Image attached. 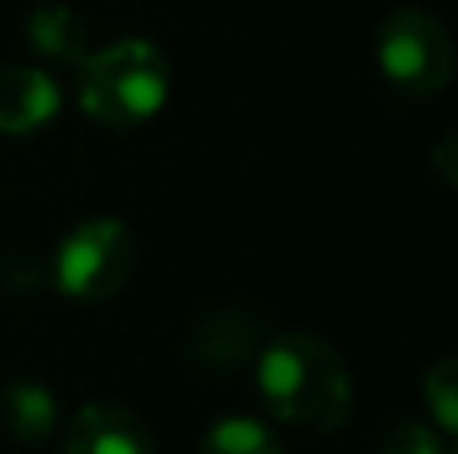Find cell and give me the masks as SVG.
<instances>
[{"mask_svg": "<svg viewBox=\"0 0 458 454\" xmlns=\"http://www.w3.org/2000/svg\"><path fill=\"white\" fill-rule=\"evenodd\" d=\"M61 423V407H56L53 391L32 378H16L0 391V426L24 447H37Z\"/></svg>", "mask_w": 458, "mask_h": 454, "instance_id": "8", "label": "cell"}, {"mask_svg": "<svg viewBox=\"0 0 458 454\" xmlns=\"http://www.w3.org/2000/svg\"><path fill=\"white\" fill-rule=\"evenodd\" d=\"M378 69L411 101H430L454 77V40L435 13L398 8L378 29Z\"/></svg>", "mask_w": 458, "mask_h": 454, "instance_id": "4", "label": "cell"}, {"mask_svg": "<svg viewBox=\"0 0 458 454\" xmlns=\"http://www.w3.org/2000/svg\"><path fill=\"white\" fill-rule=\"evenodd\" d=\"M382 454H446V447L427 423H398L382 439Z\"/></svg>", "mask_w": 458, "mask_h": 454, "instance_id": "12", "label": "cell"}, {"mask_svg": "<svg viewBox=\"0 0 458 454\" xmlns=\"http://www.w3.org/2000/svg\"><path fill=\"white\" fill-rule=\"evenodd\" d=\"M137 270V241L117 217L72 225L53 254V286L72 302H109Z\"/></svg>", "mask_w": 458, "mask_h": 454, "instance_id": "3", "label": "cell"}, {"mask_svg": "<svg viewBox=\"0 0 458 454\" xmlns=\"http://www.w3.org/2000/svg\"><path fill=\"white\" fill-rule=\"evenodd\" d=\"M77 105L105 129H137L157 117L169 97V61L153 40L125 37L77 64Z\"/></svg>", "mask_w": 458, "mask_h": 454, "instance_id": "2", "label": "cell"}, {"mask_svg": "<svg viewBox=\"0 0 458 454\" xmlns=\"http://www.w3.org/2000/svg\"><path fill=\"white\" fill-rule=\"evenodd\" d=\"M422 399H427L430 418L443 434L458 431V362L454 354H443L435 366L422 374Z\"/></svg>", "mask_w": 458, "mask_h": 454, "instance_id": "11", "label": "cell"}, {"mask_svg": "<svg viewBox=\"0 0 458 454\" xmlns=\"http://www.w3.org/2000/svg\"><path fill=\"white\" fill-rule=\"evenodd\" d=\"M201 454H285V447L277 442V434L269 426H261L258 418L245 415H229L217 418L201 439Z\"/></svg>", "mask_w": 458, "mask_h": 454, "instance_id": "10", "label": "cell"}, {"mask_svg": "<svg viewBox=\"0 0 458 454\" xmlns=\"http://www.w3.org/2000/svg\"><path fill=\"white\" fill-rule=\"evenodd\" d=\"M61 109V88L53 72L16 64L0 72V133L4 137H29L45 129Z\"/></svg>", "mask_w": 458, "mask_h": 454, "instance_id": "7", "label": "cell"}, {"mask_svg": "<svg viewBox=\"0 0 458 454\" xmlns=\"http://www.w3.org/2000/svg\"><path fill=\"white\" fill-rule=\"evenodd\" d=\"M454 165H458V137L446 133L443 141L435 145V173L443 177L446 189H454V185H458V169Z\"/></svg>", "mask_w": 458, "mask_h": 454, "instance_id": "13", "label": "cell"}, {"mask_svg": "<svg viewBox=\"0 0 458 454\" xmlns=\"http://www.w3.org/2000/svg\"><path fill=\"white\" fill-rule=\"evenodd\" d=\"M24 37L37 56L53 64H81L89 56V29L69 4H40L24 21Z\"/></svg>", "mask_w": 458, "mask_h": 454, "instance_id": "9", "label": "cell"}, {"mask_svg": "<svg viewBox=\"0 0 458 454\" xmlns=\"http://www.w3.org/2000/svg\"><path fill=\"white\" fill-rule=\"evenodd\" d=\"M64 454H157L153 434L117 402H85L64 431Z\"/></svg>", "mask_w": 458, "mask_h": 454, "instance_id": "6", "label": "cell"}, {"mask_svg": "<svg viewBox=\"0 0 458 454\" xmlns=\"http://www.w3.org/2000/svg\"><path fill=\"white\" fill-rule=\"evenodd\" d=\"M258 394L277 423L306 434H330L350 418L346 362L326 338L310 330H285L258 350Z\"/></svg>", "mask_w": 458, "mask_h": 454, "instance_id": "1", "label": "cell"}, {"mask_svg": "<svg viewBox=\"0 0 458 454\" xmlns=\"http://www.w3.org/2000/svg\"><path fill=\"white\" fill-rule=\"evenodd\" d=\"M261 350V322L245 310H214L190 330V342H185V354H190L193 366L209 370V374H233V370L250 366Z\"/></svg>", "mask_w": 458, "mask_h": 454, "instance_id": "5", "label": "cell"}]
</instances>
